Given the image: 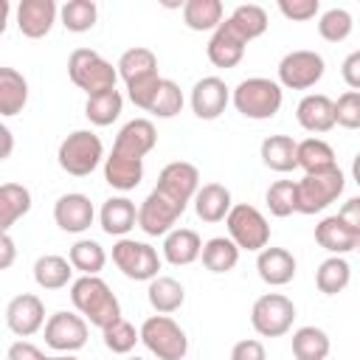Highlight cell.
<instances>
[{
  "label": "cell",
  "mask_w": 360,
  "mask_h": 360,
  "mask_svg": "<svg viewBox=\"0 0 360 360\" xmlns=\"http://www.w3.org/2000/svg\"><path fill=\"white\" fill-rule=\"evenodd\" d=\"M70 301L79 309V315L98 329H107L115 321H121V304H118L115 292L110 290V284L98 276L76 278L70 284Z\"/></svg>",
  "instance_id": "cell-1"
},
{
  "label": "cell",
  "mask_w": 360,
  "mask_h": 360,
  "mask_svg": "<svg viewBox=\"0 0 360 360\" xmlns=\"http://www.w3.org/2000/svg\"><path fill=\"white\" fill-rule=\"evenodd\" d=\"M231 101L236 107V112H242L245 118L253 121H267L281 110L284 101V90L278 82L264 79V76H250L242 79L236 84V90L231 93Z\"/></svg>",
  "instance_id": "cell-2"
},
{
  "label": "cell",
  "mask_w": 360,
  "mask_h": 360,
  "mask_svg": "<svg viewBox=\"0 0 360 360\" xmlns=\"http://www.w3.org/2000/svg\"><path fill=\"white\" fill-rule=\"evenodd\" d=\"M68 76L70 82L84 90L87 96H98L107 90H115L118 82V68H112V62H107L98 51L93 48H76L68 56Z\"/></svg>",
  "instance_id": "cell-3"
},
{
  "label": "cell",
  "mask_w": 360,
  "mask_h": 360,
  "mask_svg": "<svg viewBox=\"0 0 360 360\" xmlns=\"http://www.w3.org/2000/svg\"><path fill=\"white\" fill-rule=\"evenodd\" d=\"M56 160L62 166V172L73 174V177H87L96 172V166L104 160V146L101 138L90 129H76L70 132L56 152Z\"/></svg>",
  "instance_id": "cell-4"
},
{
  "label": "cell",
  "mask_w": 360,
  "mask_h": 360,
  "mask_svg": "<svg viewBox=\"0 0 360 360\" xmlns=\"http://www.w3.org/2000/svg\"><path fill=\"white\" fill-rule=\"evenodd\" d=\"M141 340L158 360H183L188 352V338L169 315H152L141 323Z\"/></svg>",
  "instance_id": "cell-5"
},
{
  "label": "cell",
  "mask_w": 360,
  "mask_h": 360,
  "mask_svg": "<svg viewBox=\"0 0 360 360\" xmlns=\"http://www.w3.org/2000/svg\"><path fill=\"white\" fill-rule=\"evenodd\" d=\"M343 186H346V177L338 166L321 174H304L298 180V214H307V217L321 214L343 194Z\"/></svg>",
  "instance_id": "cell-6"
},
{
  "label": "cell",
  "mask_w": 360,
  "mask_h": 360,
  "mask_svg": "<svg viewBox=\"0 0 360 360\" xmlns=\"http://www.w3.org/2000/svg\"><path fill=\"white\" fill-rule=\"evenodd\" d=\"M295 321V304L281 292H264L253 301L250 309V326L262 338H281L292 329Z\"/></svg>",
  "instance_id": "cell-7"
},
{
  "label": "cell",
  "mask_w": 360,
  "mask_h": 360,
  "mask_svg": "<svg viewBox=\"0 0 360 360\" xmlns=\"http://www.w3.org/2000/svg\"><path fill=\"white\" fill-rule=\"evenodd\" d=\"M225 225H228V236L236 242L239 250H256L259 253L270 242V225L256 205H248V202L233 205Z\"/></svg>",
  "instance_id": "cell-8"
},
{
  "label": "cell",
  "mask_w": 360,
  "mask_h": 360,
  "mask_svg": "<svg viewBox=\"0 0 360 360\" xmlns=\"http://www.w3.org/2000/svg\"><path fill=\"white\" fill-rule=\"evenodd\" d=\"M112 262L132 281H152V278H158V270H160L158 250L146 242L127 239V236L112 245Z\"/></svg>",
  "instance_id": "cell-9"
},
{
  "label": "cell",
  "mask_w": 360,
  "mask_h": 360,
  "mask_svg": "<svg viewBox=\"0 0 360 360\" xmlns=\"http://www.w3.org/2000/svg\"><path fill=\"white\" fill-rule=\"evenodd\" d=\"M326 73V62L315 51H290L278 62V84L287 90H309Z\"/></svg>",
  "instance_id": "cell-10"
},
{
  "label": "cell",
  "mask_w": 360,
  "mask_h": 360,
  "mask_svg": "<svg viewBox=\"0 0 360 360\" xmlns=\"http://www.w3.org/2000/svg\"><path fill=\"white\" fill-rule=\"evenodd\" d=\"M183 211L186 208L180 202H174L163 191L152 188L146 194V200L138 205V228L146 236H166L174 231V222L183 217Z\"/></svg>",
  "instance_id": "cell-11"
},
{
  "label": "cell",
  "mask_w": 360,
  "mask_h": 360,
  "mask_svg": "<svg viewBox=\"0 0 360 360\" xmlns=\"http://www.w3.org/2000/svg\"><path fill=\"white\" fill-rule=\"evenodd\" d=\"M45 343L62 354L79 352L87 343V321L76 312H53L45 323Z\"/></svg>",
  "instance_id": "cell-12"
},
{
  "label": "cell",
  "mask_w": 360,
  "mask_h": 360,
  "mask_svg": "<svg viewBox=\"0 0 360 360\" xmlns=\"http://www.w3.org/2000/svg\"><path fill=\"white\" fill-rule=\"evenodd\" d=\"M155 188L186 208L200 191V172H197L194 163H186V160L166 163L160 169V174H158V186Z\"/></svg>",
  "instance_id": "cell-13"
},
{
  "label": "cell",
  "mask_w": 360,
  "mask_h": 360,
  "mask_svg": "<svg viewBox=\"0 0 360 360\" xmlns=\"http://www.w3.org/2000/svg\"><path fill=\"white\" fill-rule=\"evenodd\" d=\"M45 321V304L39 295L34 292H22V295H14L6 307V326L17 335V338H31L42 329Z\"/></svg>",
  "instance_id": "cell-14"
},
{
  "label": "cell",
  "mask_w": 360,
  "mask_h": 360,
  "mask_svg": "<svg viewBox=\"0 0 360 360\" xmlns=\"http://www.w3.org/2000/svg\"><path fill=\"white\" fill-rule=\"evenodd\" d=\"M93 219H96V208L87 194L70 191L53 202V222L65 233H84L93 225Z\"/></svg>",
  "instance_id": "cell-15"
},
{
  "label": "cell",
  "mask_w": 360,
  "mask_h": 360,
  "mask_svg": "<svg viewBox=\"0 0 360 360\" xmlns=\"http://www.w3.org/2000/svg\"><path fill=\"white\" fill-rule=\"evenodd\" d=\"M231 101V90L219 76H202L194 87H191V110L197 118L202 121H214L225 112Z\"/></svg>",
  "instance_id": "cell-16"
},
{
  "label": "cell",
  "mask_w": 360,
  "mask_h": 360,
  "mask_svg": "<svg viewBox=\"0 0 360 360\" xmlns=\"http://www.w3.org/2000/svg\"><path fill=\"white\" fill-rule=\"evenodd\" d=\"M155 143H158L155 124L149 118H132L118 129L112 152H121L127 158H141L143 160V155H149L155 149Z\"/></svg>",
  "instance_id": "cell-17"
},
{
  "label": "cell",
  "mask_w": 360,
  "mask_h": 360,
  "mask_svg": "<svg viewBox=\"0 0 360 360\" xmlns=\"http://www.w3.org/2000/svg\"><path fill=\"white\" fill-rule=\"evenodd\" d=\"M56 3L53 0H22L17 6V28L28 39H42L56 22Z\"/></svg>",
  "instance_id": "cell-18"
},
{
  "label": "cell",
  "mask_w": 360,
  "mask_h": 360,
  "mask_svg": "<svg viewBox=\"0 0 360 360\" xmlns=\"http://www.w3.org/2000/svg\"><path fill=\"white\" fill-rule=\"evenodd\" d=\"M245 45L248 42L231 28V22L222 20V25L211 34L205 51H208L211 65H217V68H236L242 62V56H245Z\"/></svg>",
  "instance_id": "cell-19"
},
{
  "label": "cell",
  "mask_w": 360,
  "mask_h": 360,
  "mask_svg": "<svg viewBox=\"0 0 360 360\" xmlns=\"http://www.w3.org/2000/svg\"><path fill=\"white\" fill-rule=\"evenodd\" d=\"M259 278L270 287H284L295 278V256L284 248H264L256 256Z\"/></svg>",
  "instance_id": "cell-20"
},
{
  "label": "cell",
  "mask_w": 360,
  "mask_h": 360,
  "mask_svg": "<svg viewBox=\"0 0 360 360\" xmlns=\"http://www.w3.org/2000/svg\"><path fill=\"white\" fill-rule=\"evenodd\" d=\"M295 118L307 132H329L335 127V101L323 93H309L298 101Z\"/></svg>",
  "instance_id": "cell-21"
},
{
  "label": "cell",
  "mask_w": 360,
  "mask_h": 360,
  "mask_svg": "<svg viewBox=\"0 0 360 360\" xmlns=\"http://www.w3.org/2000/svg\"><path fill=\"white\" fill-rule=\"evenodd\" d=\"M98 222L107 236L124 239L138 225V208L129 197H110V200H104V205L98 211Z\"/></svg>",
  "instance_id": "cell-22"
},
{
  "label": "cell",
  "mask_w": 360,
  "mask_h": 360,
  "mask_svg": "<svg viewBox=\"0 0 360 360\" xmlns=\"http://www.w3.org/2000/svg\"><path fill=\"white\" fill-rule=\"evenodd\" d=\"M202 239L191 228H174L172 233L163 236V259L174 267H186L202 256Z\"/></svg>",
  "instance_id": "cell-23"
},
{
  "label": "cell",
  "mask_w": 360,
  "mask_h": 360,
  "mask_svg": "<svg viewBox=\"0 0 360 360\" xmlns=\"http://www.w3.org/2000/svg\"><path fill=\"white\" fill-rule=\"evenodd\" d=\"M357 233L335 214V217H323L318 225H315V242L323 248V250H329L332 256H343V253H349V250H354L357 248Z\"/></svg>",
  "instance_id": "cell-24"
},
{
  "label": "cell",
  "mask_w": 360,
  "mask_h": 360,
  "mask_svg": "<svg viewBox=\"0 0 360 360\" xmlns=\"http://www.w3.org/2000/svg\"><path fill=\"white\" fill-rule=\"evenodd\" d=\"M104 180L118 191H132L143 180V160L110 152V158H104Z\"/></svg>",
  "instance_id": "cell-25"
},
{
  "label": "cell",
  "mask_w": 360,
  "mask_h": 360,
  "mask_svg": "<svg viewBox=\"0 0 360 360\" xmlns=\"http://www.w3.org/2000/svg\"><path fill=\"white\" fill-rule=\"evenodd\" d=\"M233 202H231V191L222 186V183H205L200 186L197 197H194V211L202 222H222L228 219Z\"/></svg>",
  "instance_id": "cell-26"
},
{
  "label": "cell",
  "mask_w": 360,
  "mask_h": 360,
  "mask_svg": "<svg viewBox=\"0 0 360 360\" xmlns=\"http://www.w3.org/2000/svg\"><path fill=\"white\" fill-rule=\"evenodd\" d=\"M262 163L278 174L298 169V143L290 135H267L259 146Z\"/></svg>",
  "instance_id": "cell-27"
},
{
  "label": "cell",
  "mask_w": 360,
  "mask_h": 360,
  "mask_svg": "<svg viewBox=\"0 0 360 360\" xmlns=\"http://www.w3.org/2000/svg\"><path fill=\"white\" fill-rule=\"evenodd\" d=\"M146 298H149V304H152V309H155L158 315H172V312H177V309L183 307L186 290H183V284H180L177 278H172V276H158V278L149 281Z\"/></svg>",
  "instance_id": "cell-28"
},
{
  "label": "cell",
  "mask_w": 360,
  "mask_h": 360,
  "mask_svg": "<svg viewBox=\"0 0 360 360\" xmlns=\"http://www.w3.org/2000/svg\"><path fill=\"white\" fill-rule=\"evenodd\" d=\"M28 101V82L14 68H0V115H17Z\"/></svg>",
  "instance_id": "cell-29"
},
{
  "label": "cell",
  "mask_w": 360,
  "mask_h": 360,
  "mask_svg": "<svg viewBox=\"0 0 360 360\" xmlns=\"http://www.w3.org/2000/svg\"><path fill=\"white\" fill-rule=\"evenodd\" d=\"M70 276H73V264L65 256L45 253L34 262V281L42 290H62V287H68Z\"/></svg>",
  "instance_id": "cell-30"
},
{
  "label": "cell",
  "mask_w": 360,
  "mask_h": 360,
  "mask_svg": "<svg viewBox=\"0 0 360 360\" xmlns=\"http://www.w3.org/2000/svg\"><path fill=\"white\" fill-rule=\"evenodd\" d=\"M31 211V191L20 183H3L0 186V228L3 233Z\"/></svg>",
  "instance_id": "cell-31"
},
{
  "label": "cell",
  "mask_w": 360,
  "mask_h": 360,
  "mask_svg": "<svg viewBox=\"0 0 360 360\" xmlns=\"http://www.w3.org/2000/svg\"><path fill=\"white\" fill-rule=\"evenodd\" d=\"M329 335L321 326H301L292 332V357L295 360H326L329 357Z\"/></svg>",
  "instance_id": "cell-32"
},
{
  "label": "cell",
  "mask_w": 360,
  "mask_h": 360,
  "mask_svg": "<svg viewBox=\"0 0 360 360\" xmlns=\"http://www.w3.org/2000/svg\"><path fill=\"white\" fill-rule=\"evenodd\" d=\"M335 149L321 141V138H307L298 141V169H304V174H321L335 169Z\"/></svg>",
  "instance_id": "cell-33"
},
{
  "label": "cell",
  "mask_w": 360,
  "mask_h": 360,
  "mask_svg": "<svg viewBox=\"0 0 360 360\" xmlns=\"http://www.w3.org/2000/svg\"><path fill=\"white\" fill-rule=\"evenodd\" d=\"M222 3L219 0H188L183 3V22L191 31H217L222 25Z\"/></svg>",
  "instance_id": "cell-34"
},
{
  "label": "cell",
  "mask_w": 360,
  "mask_h": 360,
  "mask_svg": "<svg viewBox=\"0 0 360 360\" xmlns=\"http://www.w3.org/2000/svg\"><path fill=\"white\" fill-rule=\"evenodd\" d=\"M228 22H231V28L245 39V42H250V39H256V37H262L264 31H267V11L262 8V6H256V3H242V6H236L233 11H231V17H225Z\"/></svg>",
  "instance_id": "cell-35"
},
{
  "label": "cell",
  "mask_w": 360,
  "mask_h": 360,
  "mask_svg": "<svg viewBox=\"0 0 360 360\" xmlns=\"http://www.w3.org/2000/svg\"><path fill=\"white\" fill-rule=\"evenodd\" d=\"M118 76L129 84V82H138V79H146V76H155L158 73V56L149 51V48H141V45H135V48H129V51H124L121 53V59H118Z\"/></svg>",
  "instance_id": "cell-36"
},
{
  "label": "cell",
  "mask_w": 360,
  "mask_h": 360,
  "mask_svg": "<svg viewBox=\"0 0 360 360\" xmlns=\"http://www.w3.org/2000/svg\"><path fill=\"white\" fill-rule=\"evenodd\" d=\"M200 259H202L205 270H211V273H228L239 262V248H236V242L231 236H214V239H208L202 245V256Z\"/></svg>",
  "instance_id": "cell-37"
},
{
  "label": "cell",
  "mask_w": 360,
  "mask_h": 360,
  "mask_svg": "<svg viewBox=\"0 0 360 360\" xmlns=\"http://www.w3.org/2000/svg\"><path fill=\"white\" fill-rule=\"evenodd\" d=\"M352 281V267L343 256H329L326 262H321V267L315 270V284L323 295H338L349 287Z\"/></svg>",
  "instance_id": "cell-38"
},
{
  "label": "cell",
  "mask_w": 360,
  "mask_h": 360,
  "mask_svg": "<svg viewBox=\"0 0 360 360\" xmlns=\"http://www.w3.org/2000/svg\"><path fill=\"white\" fill-rule=\"evenodd\" d=\"M124 110V96L118 90H107V93H98V96H87L84 101V115L90 124L96 127H110Z\"/></svg>",
  "instance_id": "cell-39"
},
{
  "label": "cell",
  "mask_w": 360,
  "mask_h": 360,
  "mask_svg": "<svg viewBox=\"0 0 360 360\" xmlns=\"http://www.w3.org/2000/svg\"><path fill=\"white\" fill-rule=\"evenodd\" d=\"M68 259L73 264V270H79L82 276H98L107 264V253L96 239H79L73 242V248L68 250Z\"/></svg>",
  "instance_id": "cell-40"
},
{
  "label": "cell",
  "mask_w": 360,
  "mask_h": 360,
  "mask_svg": "<svg viewBox=\"0 0 360 360\" xmlns=\"http://www.w3.org/2000/svg\"><path fill=\"white\" fill-rule=\"evenodd\" d=\"M59 17H62V25L73 34H84L96 25L98 20V8L93 0H68L62 8H59Z\"/></svg>",
  "instance_id": "cell-41"
},
{
  "label": "cell",
  "mask_w": 360,
  "mask_h": 360,
  "mask_svg": "<svg viewBox=\"0 0 360 360\" xmlns=\"http://www.w3.org/2000/svg\"><path fill=\"white\" fill-rule=\"evenodd\" d=\"M264 200H267L270 214L284 219V217H290V214L298 211V183H292V180H276L267 188Z\"/></svg>",
  "instance_id": "cell-42"
},
{
  "label": "cell",
  "mask_w": 360,
  "mask_h": 360,
  "mask_svg": "<svg viewBox=\"0 0 360 360\" xmlns=\"http://www.w3.org/2000/svg\"><path fill=\"white\" fill-rule=\"evenodd\" d=\"M354 28V20L346 8H329L321 14L318 20V34L326 39V42H343Z\"/></svg>",
  "instance_id": "cell-43"
},
{
  "label": "cell",
  "mask_w": 360,
  "mask_h": 360,
  "mask_svg": "<svg viewBox=\"0 0 360 360\" xmlns=\"http://www.w3.org/2000/svg\"><path fill=\"white\" fill-rule=\"evenodd\" d=\"M104 335V346L112 352V354H129L135 349V343L141 340V329H135L129 321H115L112 326L101 329Z\"/></svg>",
  "instance_id": "cell-44"
},
{
  "label": "cell",
  "mask_w": 360,
  "mask_h": 360,
  "mask_svg": "<svg viewBox=\"0 0 360 360\" xmlns=\"http://www.w3.org/2000/svg\"><path fill=\"white\" fill-rule=\"evenodd\" d=\"M180 110H183V90L177 87V82L163 79L149 112H152V115H158V118H174Z\"/></svg>",
  "instance_id": "cell-45"
},
{
  "label": "cell",
  "mask_w": 360,
  "mask_h": 360,
  "mask_svg": "<svg viewBox=\"0 0 360 360\" xmlns=\"http://www.w3.org/2000/svg\"><path fill=\"white\" fill-rule=\"evenodd\" d=\"M335 124L343 129H360V93L346 90L335 101Z\"/></svg>",
  "instance_id": "cell-46"
},
{
  "label": "cell",
  "mask_w": 360,
  "mask_h": 360,
  "mask_svg": "<svg viewBox=\"0 0 360 360\" xmlns=\"http://www.w3.org/2000/svg\"><path fill=\"white\" fill-rule=\"evenodd\" d=\"M160 76L155 73V76H146V79H138V82H129L127 84V96H129V101L138 107V110H152V101H155V96H158V90H160Z\"/></svg>",
  "instance_id": "cell-47"
},
{
  "label": "cell",
  "mask_w": 360,
  "mask_h": 360,
  "mask_svg": "<svg viewBox=\"0 0 360 360\" xmlns=\"http://www.w3.org/2000/svg\"><path fill=\"white\" fill-rule=\"evenodd\" d=\"M278 11H281L287 20L307 22V20H312V17L321 11V3H318V0H278Z\"/></svg>",
  "instance_id": "cell-48"
},
{
  "label": "cell",
  "mask_w": 360,
  "mask_h": 360,
  "mask_svg": "<svg viewBox=\"0 0 360 360\" xmlns=\"http://www.w3.org/2000/svg\"><path fill=\"white\" fill-rule=\"evenodd\" d=\"M231 360H267L264 343H262V340H256V338L236 340V343H233V349H231Z\"/></svg>",
  "instance_id": "cell-49"
},
{
  "label": "cell",
  "mask_w": 360,
  "mask_h": 360,
  "mask_svg": "<svg viewBox=\"0 0 360 360\" xmlns=\"http://www.w3.org/2000/svg\"><path fill=\"white\" fill-rule=\"evenodd\" d=\"M340 76H343V82H346L352 90L360 93V51H352V53L343 59V65H340Z\"/></svg>",
  "instance_id": "cell-50"
},
{
  "label": "cell",
  "mask_w": 360,
  "mask_h": 360,
  "mask_svg": "<svg viewBox=\"0 0 360 360\" xmlns=\"http://www.w3.org/2000/svg\"><path fill=\"white\" fill-rule=\"evenodd\" d=\"M8 360H45L42 349H37L34 343L28 340H17L8 346Z\"/></svg>",
  "instance_id": "cell-51"
},
{
  "label": "cell",
  "mask_w": 360,
  "mask_h": 360,
  "mask_svg": "<svg viewBox=\"0 0 360 360\" xmlns=\"http://www.w3.org/2000/svg\"><path fill=\"white\" fill-rule=\"evenodd\" d=\"M338 217L360 236V197H352V200H346L343 202V208L338 211Z\"/></svg>",
  "instance_id": "cell-52"
},
{
  "label": "cell",
  "mask_w": 360,
  "mask_h": 360,
  "mask_svg": "<svg viewBox=\"0 0 360 360\" xmlns=\"http://www.w3.org/2000/svg\"><path fill=\"white\" fill-rule=\"evenodd\" d=\"M14 253H17V248H14V239H11V233L6 231V233L0 236V270H8V267H11V262H14Z\"/></svg>",
  "instance_id": "cell-53"
},
{
  "label": "cell",
  "mask_w": 360,
  "mask_h": 360,
  "mask_svg": "<svg viewBox=\"0 0 360 360\" xmlns=\"http://www.w3.org/2000/svg\"><path fill=\"white\" fill-rule=\"evenodd\" d=\"M0 138H3L0 160H6V158H11V146H14V141H11V129H8V127H0Z\"/></svg>",
  "instance_id": "cell-54"
},
{
  "label": "cell",
  "mask_w": 360,
  "mask_h": 360,
  "mask_svg": "<svg viewBox=\"0 0 360 360\" xmlns=\"http://www.w3.org/2000/svg\"><path fill=\"white\" fill-rule=\"evenodd\" d=\"M352 177H354V183L360 186V152H357L354 160H352Z\"/></svg>",
  "instance_id": "cell-55"
},
{
  "label": "cell",
  "mask_w": 360,
  "mask_h": 360,
  "mask_svg": "<svg viewBox=\"0 0 360 360\" xmlns=\"http://www.w3.org/2000/svg\"><path fill=\"white\" fill-rule=\"evenodd\" d=\"M45 360H79V357H73V354H53V357H45Z\"/></svg>",
  "instance_id": "cell-56"
},
{
  "label": "cell",
  "mask_w": 360,
  "mask_h": 360,
  "mask_svg": "<svg viewBox=\"0 0 360 360\" xmlns=\"http://www.w3.org/2000/svg\"><path fill=\"white\" fill-rule=\"evenodd\" d=\"M354 250H357V253H360V239H357V248H354Z\"/></svg>",
  "instance_id": "cell-57"
},
{
  "label": "cell",
  "mask_w": 360,
  "mask_h": 360,
  "mask_svg": "<svg viewBox=\"0 0 360 360\" xmlns=\"http://www.w3.org/2000/svg\"><path fill=\"white\" fill-rule=\"evenodd\" d=\"M129 360H143V357H129Z\"/></svg>",
  "instance_id": "cell-58"
}]
</instances>
